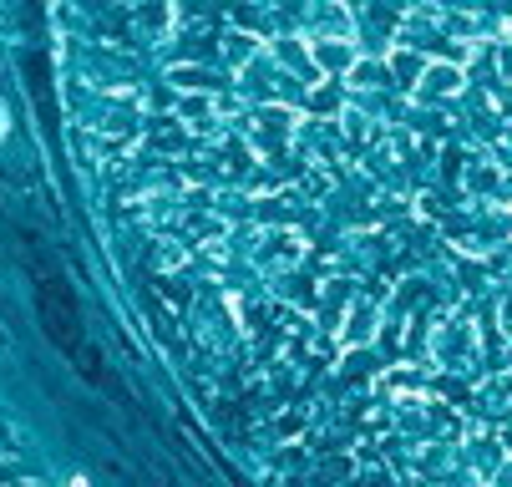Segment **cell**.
<instances>
[{
  "label": "cell",
  "instance_id": "obj_1",
  "mask_svg": "<svg viewBox=\"0 0 512 487\" xmlns=\"http://www.w3.org/2000/svg\"><path fill=\"white\" fill-rule=\"evenodd\" d=\"M482 361V330L467 310H442L426 325V366L442 376H472Z\"/></svg>",
  "mask_w": 512,
  "mask_h": 487
},
{
  "label": "cell",
  "instance_id": "obj_2",
  "mask_svg": "<svg viewBox=\"0 0 512 487\" xmlns=\"http://www.w3.org/2000/svg\"><path fill=\"white\" fill-rule=\"evenodd\" d=\"M300 107H249L239 112V132L254 153V163H284L295 158V143H300Z\"/></svg>",
  "mask_w": 512,
  "mask_h": 487
},
{
  "label": "cell",
  "instance_id": "obj_3",
  "mask_svg": "<svg viewBox=\"0 0 512 487\" xmlns=\"http://www.w3.org/2000/svg\"><path fill=\"white\" fill-rule=\"evenodd\" d=\"M234 87L249 107H300V97H305V87L289 77L269 51H259L244 72H234Z\"/></svg>",
  "mask_w": 512,
  "mask_h": 487
},
{
  "label": "cell",
  "instance_id": "obj_4",
  "mask_svg": "<svg viewBox=\"0 0 512 487\" xmlns=\"http://www.w3.org/2000/svg\"><path fill=\"white\" fill-rule=\"evenodd\" d=\"M92 127L112 148H132L142 132V92L137 87H102L97 107H92Z\"/></svg>",
  "mask_w": 512,
  "mask_h": 487
},
{
  "label": "cell",
  "instance_id": "obj_5",
  "mask_svg": "<svg viewBox=\"0 0 512 487\" xmlns=\"http://www.w3.org/2000/svg\"><path fill=\"white\" fill-rule=\"evenodd\" d=\"M305 234L300 229H289V224H269V229H254V244H249V254H254V264L269 274H284V269H300V259H305Z\"/></svg>",
  "mask_w": 512,
  "mask_h": 487
},
{
  "label": "cell",
  "instance_id": "obj_6",
  "mask_svg": "<svg viewBox=\"0 0 512 487\" xmlns=\"http://www.w3.org/2000/svg\"><path fill=\"white\" fill-rule=\"evenodd\" d=\"M472 82H467V72L457 61H426V72H421V82H416V92H411V107H447V102H457L462 92H467Z\"/></svg>",
  "mask_w": 512,
  "mask_h": 487
},
{
  "label": "cell",
  "instance_id": "obj_7",
  "mask_svg": "<svg viewBox=\"0 0 512 487\" xmlns=\"http://www.w3.org/2000/svg\"><path fill=\"white\" fill-rule=\"evenodd\" d=\"M376 340H381V305L371 295H355L345 305V320L335 330V345H340L345 356H360L365 345H376Z\"/></svg>",
  "mask_w": 512,
  "mask_h": 487
},
{
  "label": "cell",
  "instance_id": "obj_8",
  "mask_svg": "<svg viewBox=\"0 0 512 487\" xmlns=\"http://www.w3.org/2000/svg\"><path fill=\"white\" fill-rule=\"evenodd\" d=\"M376 391L401 411V406H421V401H436L431 386H426V366H411V361H391L381 376H376Z\"/></svg>",
  "mask_w": 512,
  "mask_h": 487
},
{
  "label": "cell",
  "instance_id": "obj_9",
  "mask_svg": "<svg viewBox=\"0 0 512 487\" xmlns=\"http://www.w3.org/2000/svg\"><path fill=\"white\" fill-rule=\"evenodd\" d=\"M457 188H462V203H497L502 188H507V173L487 153H467L462 173H457Z\"/></svg>",
  "mask_w": 512,
  "mask_h": 487
},
{
  "label": "cell",
  "instance_id": "obj_10",
  "mask_svg": "<svg viewBox=\"0 0 512 487\" xmlns=\"http://www.w3.org/2000/svg\"><path fill=\"white\" fill-rule=\"evenodd\" d=\"M264 51H269V56H274V61H279L284 72L295 77V82H300L305 92H310L315 82H325V77L315 72V61H310V41H305L300 31H274V41H269Z\"/></svg>",
  "mask_w": 512,
  "mask_h": 487
},
{
  "label": "cell",
  "instance_id": "obj_11",
  "mask_svg": "<svg viewBox=\"0 0 512 487\" xmlns=\"http://www.w3.org/2000/svg\"><path fill=\"white\" fill-rule=\"evenodd\" d=\"M472 411H477V427H507V422H512V376H487V381H477Z\"/></svg>",
  "mask_w": 512,
  "mask_h": 487
},
{
  "label": "cell",
  "instance_id": "obj_12",
  "mask_svg": "<svg viewBox=\"0 0 512 487\" xmlns=\"http://www.w3.org/2000/svg\"><path fill=\"white\" fill-rule=\"evenodd\" d=\"M269 290L289 305V310H305V315H315V305H320V290H325V274H305V269H284V274H274L269 280Z\"/></svg>",
  "mask_w": 512,
  "mask_h": 487
},
{
  "label": "cell",
  "instance_id": "obj_13",
  "mask_svg": "<svg viewBox=\"0 0 512 487\" xmlns=\"http://www.w3.org/2000/svg\"><path fill=\"white\" fill-rule=\"evenodd\" d=\"M345 87L360 92V97H371V92H396L386 56H365V51H360V61L350 66V77H345Z\"/></svg>",
  "mask_w": 512,
  "mask_h": 487
},
{
  "label": "cell",
  "instance_id": "obj_14",
  "mask_svg": "<svg viewBox=\"0 0 512 487\" xmlns=\"http://www.w3.org/2000/svg\"><path fill=\"white\" fill-rule=\"evenodd\" d=\"M335 127H340V137H345V148H371V143H376V132H381L386 122L371 117L360 102H345V112L335 117Z\"/></svg>",
  "mask_w": 512,
  "mask_h": 487
},
{
  "label": "cell",
  "instance_id": "obj_15",
  "mask_svg": "<svg viewBox=\"0 0 512 487\" xmlns=\"http://www.w3.org/2000/svg\"><path fill=\"white\" fill-rule=\"evenodd\" d=\"M168 82H173L178 97H218V87H224V77L208 72V66H193V61L168 66Z\"/></svg>",
  "mask_w": 512,
  "mask_h": 487
},
{
  "label": "cell",
  "instance_id": "obj_16",
  "mask_svg": "<svg viewBox=\"0 0 512 487\" xmlns=\"http://www.w3.org/2000/svg\"><path fill=\"white\" fill-rule=\"evenodd\" d=\"M386 66H391V82H396V92L411 102V92H416V82H421V72H426V56H421V51H406V46H391Z\"/></svg>",
  "mask_w": 512,
  "mask_h": 487
},
{
  "label": "cell",
  "instance_id": "obj_17",
  "mask_svg": "<svg viewBox=\"0 0 512 487\" xmlns=\"http://www.w3.org/2000/svg\"><path fill=\"white\" fill-rule=\"evenodd\" d=\"M452 208H457V203H442V193H416V198H411V214L426 219V224H447Z\"/></svg>",
  "mask_w": 512,
  "mask_h": 487
},
{
  "label": "cell",
  "instance_id": "obj_18",
  "mask_svg": "<svg viewBox=\"0 0 512 487\" xmlns=\"http://www.w3.org/2000/svg\"><path fill=\"white\" fill-rule=\"evenodd\" d=\"M183 264H188V254L168 244V249H163V269H183Z\"/></svg>",
  "mask_w": 512,
  "mask_h": 487
},
{
  "label": "cell",
  "instance_id": "obj_19",
  "mask_svg": "<svg viewBox=\"0 0 512 487\" xmlns=\"http://www.w3.org/2000/svg\"><path fill=\"white\" fill-rule=\"evenodd\" d=\"M497 442H502V452H507V462H512V422H507V427H497Z\"/></svg>",
  "mask_w": 512,
  "mask_h": 487
},
{
  "label": "cell",
  "instance_id": "obj_20",
  "mask_svg": "<svg viewBox=\"0 0 512 487\" xmlns=\"http://www.w3.org/2000/svg\"><path fill=\"white\" fill-rule=\"evenodd\" d=\"M6 127H11V117H6V107H0V137H6Z\"/></svg>",
  "mask_w": 512,
  "mask_h": 487
},
{
  "label": "cell",
  "instance_id": "obj_21",
  "mask_svg": "<svg viewBox=\"0 0 512 487\" xmlns=\"http://www.w3.org/2000/svg\"><path fill=\"white\" fill-rule=\"evenodd\" d=\"M502 41H507V46H512V16H507V31H502Z\"/></svg>",
  "mask_w": 512,
  "mask_h": 487
},
{
  "label": "cell",
  "instance_id": "obj_22",
  "mask_svg": "<svg viewBox=\"0 0 512 487\" xmlns=\"http://www.w3.org/2000/svg\"><path fill=\"white\" fill-rule=\"evenodd\" d=\"M66 487H87V477H71V482H66Z\"/></svg>",
  "mask_w": 512,
  "mask_h": 487
},
{
  "label": "cell",
  "instance_id": "obj_23",
  "mask_svg": "<svg viewBox=\"0 0 512 487\" xmlns=\"http://www.w3.org/2000/svg\"><path fill=\"white\" fill-rule=\"evenodd\" d=\"M507 376H512V366H507Z\"/></svg>",
  "mask_w": 512,
  "mask_h": 487
}]
</instances>
